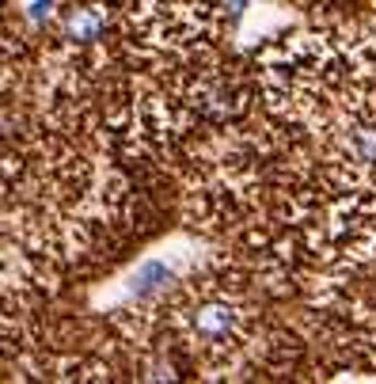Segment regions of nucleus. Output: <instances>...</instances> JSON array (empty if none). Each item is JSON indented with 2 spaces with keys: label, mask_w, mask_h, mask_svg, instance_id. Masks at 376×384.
<instances>
[{
  "label": "nucleus",
  "mask_w": 376,
  "mask_h": 384,
  "mask_svg": "<svg viewBox=\"0 0 376 384\" xmlns=\"http://www.w3.org/2000/svg\"><path fill=\"white\" fill-rule=\"evenodd\" d=\"M172 270L164 267L160 259H145L137 267V274H133V282H130V293H133V301L137 304H145V301H160L164 293H172Z\"/></svg>",
  "instance_id": "nucleus-1"
}]
</instances>
